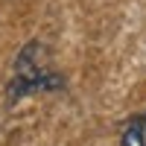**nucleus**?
I'll return each mask as SVG.
<instances>
[{
    "label": "nucleus",
    "instance_id": "3",
    "mask_svg": "<svg viewBox=\"0 0 146 146\" xmlns=\"http://www.w3.org/2000/svg\"><path fill=\"white\" fill-rule=\"evenodd\" d=\"M140 120H143V129H146V114H140Z\"/></svg>",
    "mask_w": 146,
    "mask_h": 146
},
{
    "label": "nucleus",
    "instance_id": "1",
    "mask_svg": "<svg viewBox=\"0 0 146 146\" xmlns=\"http://www.w3.org/2000/svg\"><path fill=\"white\" fill-rule=\"evenodd\" d=\"M58 88H64V76L50 67L47 47L41 41L23 44V50L15 58V76L6 88L9 100H21V96H29V94H50Z\"/></svg>",
    "mask_w": 146,
    "mask_h": 146
},
{
    "label": "nucleus",
    "instance_id": "2",
    "mask_svg": "<svg viewBox=\"0 0 146 146\" xmlns=\"http://www.w3.org/2000/svg\"><path fill=\"white\" fill-rule=\"evenodd\" d=\"M120 146H146V129L140 117H131L126 123L123 135H120Z\"/></svg>",
    "mask_w": 146,
    "mask_h": 146
}]
</instances>
